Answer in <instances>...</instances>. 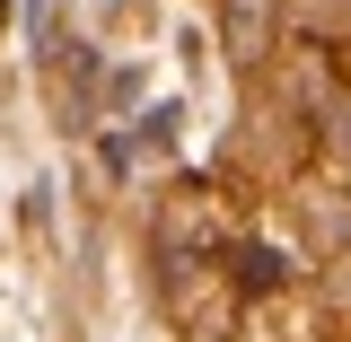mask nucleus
<instances>
[{
  "instance_id": "obj_1",
  "label": "nucleus",
  "mask_w": 351,
  "mask_h": 342,
  "mask_svg": "<svg viewBox=\"0 0 351 342\" xmlns=\"http://www.w3.org/2000/svg\"><path fill=\"white\" fill-rule=\"evenodd\" d=\"M272 18H281V0H219V44H228V62L255 71L263 53H272Z\"/></svg>"
},
{
  "instance_id": "obj_2",
  "label": "nucleus",
  "mask_w": 351,
  "mask_h": 342,
  "mask_svg": "<svg viewBox=\"0 0 351 342\" xmlns=\"http://www.w3.org/2000/svg\"><path fill=\"white\" fill-rule=\"evenodd\" d=\"M228 263H237V290H255V299H263V290H281V281H290V263L272 255V246H237Z\"/></svg>"
},
{
  "instance_id": "obj_3",
  "label": "nucleus",
  "mask_w": 351,
  "mask_h": 342,
  "mask_svg": "<svg viewBox=\"0 0 351 342\" xmlns=\"http://www.w3.org/2000/svg\"><path fill=\"white\" fill-rule=\"evenodd\" d=\"M325 114H334V149H343V158H351V97H334Z\"/></svg>"
},
{
  "instance_id": "obj_4",
  "label": "nucleus",
  "mask_w": 351,
  "mask_h": 342,
  "mask_svg": "<svg viewBox=\"0 0 351 342\" xmlns=\"http://www.w3.org/2000/svg\"><path fill=\"white\" fill-rule=\"evenodd\" d=\"M0 27H9V0H0Z\"/></svg>"
}]
</instances>
